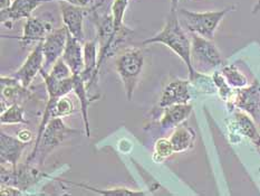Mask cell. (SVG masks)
I'll return each mask as SVG.
<instances>
[{
  "label": "cell",
  "mask_w": 260,
  "mask_h": 196,
  "mask_svg": "<svg viewBox=\"0 0 260 196\" xmlns=\"http://www.w3.org/2000/svg\"><path fill=\"white\" fill-rule=\"evenodd\" d=\"M150 44H163L170 48L188 67L189 80H193L197 72L191 61V38H189L184 32L177 13H171L162 31L155 34L154 36L145 39L142 43V46H148Z\"/></svg>",
  "instance_id": "obj_1"
},
{
  "label": "cell",
  "mask_w": 260,
  "mask_h": 196,
  "mask_svg": "<svg viewBox=\"0 0 260 196\" xmlns=\"http://www.w3.org/2000/svg\"><path fill=\"white\" fill-rule=\"evenodd\" d=\"M144 66L143 50L139 47H127L117 56L115 70L123 83L128 101L132 100Z\"/></svg>",
  "instance_id": "obj_2"
},
{
  "label": "cell",
  "mask_w": 260,
  "mask_h": 196,
  "mask_svg": "<svg viewBox=\"0 0 260 196\" xmlns=\"http://www.w3.org/2000/svg\"><path fill=\"white\" fill-rule=\"evenodd\" d=\"M231 10H234V7L217 11H203V13H197V11L186 9H179L177 11L181 25L184 26L190 33L198 34V35L212 41L219 24Z\"/></svg>",
  "instance_id": "obj_3"
},
{
  "label": "cell",
  "mask_w": 260,
  "mask_h": 196,
  "mask_svg": "<svg viewBox=\"0 0 260 196\" xmlns=\"http://www.w3.org/2000/svg\"><path fill=\"white\" fill-rule=\"evenodd\" d=\"M191 61L196 72L210 73L222 65V58L211 39L191 33Z\"/></svg>",
  "instance_id": "obj_4"
},
{
  "label": "cell",
  "mask_w": 260,
  "mask_h": 196,
  "mask_svg": "<svg viewBox=\"0 0 260 196\" xmlns=\"http://www.w3.org/2000/svg\"><path fill=\"white\" fill-rule=\"evenodd\" d=\"M75 132H77V130L67 127L61 118H53L45 128L36 151V157L39 155V161L44 162L50 151L63 143L65 138Z\"/></svg>",
  "instance_id": "obj_5"
},
{
  "label": "cell",
  "mask_w": 260,
  "mask_h": 196,
  "mask_svg": "<svg viewBox=\"0 0 260 196\" xmlns=\"http://www.w3.org/2000/svg\"><path fill=\"white\" fill-rule=\"evenodd\" d=\"M69 31L65 26L58 30H54L43 41V53H44V66L43 71L49 72L55 62L59 60L66 47Z\"/></svg>",
  "instance_id": "obj_6"
},
{
  "label": "cell",
  "mask_w": 260,
  "mask_h": 196,
  "mask_svg": "<svg viewBox=\"0 0 260 196\" xmlns=\"http://www.w3.org/2000/svg\"><path fill=\"white\" fill-rule=\"evenodd\" d=\"M44 66V53H43V42L37 43L29 55L27 56L26 61L17 70L13 76L18 80L22 87L29 88L32 83L34 78L36 77L38 73H41Z\"/></svg>",
  "instance_id": "obj_7"
},
{
  "label": "cell",
  "mask_w": 260,
  "mask_h": 196,
  "mask_svg": "<svg viewBox=\"0 0 260 196\" xmlns=\"http://www.w3.org/2000/svg\"><path fill=\"white\" fill-rule=\"evenodd\" d=\"M63 18L64 26L72 36L77 38L82 43H85V32H84V8L69 4L66 2H58Z\"/></svg>",
  "instance_id": "obj_8"
},
{
  "label": "cell",
  "mask_w": 260,
  "mask_h": 196,
  "mask_svg": "<svg viewBox=\"0 0 260 196\" xmlns=\"http://www.w3.org/2000/svg\"><path fill=\"white\" fill-rule=\"evenodd\" d=\"M190 80H175L168 84L162 91L159 101L160 108H166L173 104L189 103L191 100Z\"/></svg>",
  "instance_id": "obj_9"
},
{
  "label": "cell",
  "mask_w": 260,
  "mask_h": 196,
  "mask_svg": "<svg viewBox=\"0 0 260 196\" xmlns=\"http://www.w3.org/2000/svg\"><path fill=\"white\" fill-rule=\"evenodd\" d=\"M53 31V25L49 21L37 18V17H29L26 19L24 32L18 39L22 45H28L35 42L39 43L43 42Z\"/></svg>",
  "instance_id": "obj_10"
},
{
  "label": "cell",
  "mask_w": 260,
  "mask_h": 196,
  "mask_svg": "<svg viewBox=\"0 0 260 196\" xmlns=\"http://www.w3.org/2000/svg\"><path fill=\"white\" fill-rule=\"evenodd\" d=\"M44 3V0H13V4L9 8L0 10L2 14V22L8 25L10 21L27 19L31 17V14L39 6Z\"/></svg>",
  "instance_id": "obj_11"
},
{
  "label": "cell",
  "mask_w": 260,
  "mask_h": 196,
  "mask_svg": "<svg viewBox=\"0 0 260 196\" xmlns=\"http://www.w3.org/2000/svg\"><path fill=\"white\" fill-rule=\"evenodd\" d=\"M25 147L26 144L22 143L18 137L15 138L2 132V136H0V157H2L3 164L8 162L13 166V170L16 171L17 164H18Z\"/></svg>",
  "instance_id": "obj_12"
},
{
  "label": "cell",
  "mask_w": 260,
  "mask_h": 196,
  "mask_svg": "<svg viewBox=\"0 0 260 196\" xmlns=\"http://www.w3.org/2000/svg\"><path fill=\"white\" fill-rule=\"evenodd\" d=\"M83 45L84 43L78 41L77 38L72 36L69 33L66 47L61 59H63L65 61V63L69 65L73 75H80L82 74V72L84 70Z\"/></svg>",
  "instance_id": "obj_13"
},
{
  "label": "cell",
  "mask_w": 260,
  "mask_h": 196,
  "mask_svg": "<svg viewBox=\"0 0 260 196\" xmlns=\"http://www.w3.org/2000/svg\"><path fill=\"white\" fill-rule=\"evenodd\" d=\"M235 105L238 106L252 117H255L260 109V87L258 83H253L250 87L237 89Z\"/></svg>",
  "instance_id": "obj_14"
},
{
  "label": "cell",
  "mask_w": 260,
  "mask_h": 196,
  "mask_svg": "<svg viewBox=\"0 0 260 196\" xmlns=\"http://www.w3.org/2000/svg\"><path fill=\"white\" fill-rule=\"evenodd\" d=\"M84 50V70L82 72L83 80L86 82L87 89L92 87L98 76L99 71V54H98V42L88 41L83 45Z\"/></svg>",
  "instance_id": "obj_15"
},
{
  "label": "cell",
  "mask_w": 260,
  "mask_h": 196,
  "mask_svg": "<svg viewBox=\"0 0 260 196\" xmlns=\"http://www.w3.org/2000/svg\"><path fill=\"white\" fill-rule=\"evenodd\" d=\"M193 106L190 103L173 104L163 108V114L160 119V126L163 129H174L188 119L192 114Z\"/></svg>",
  "instance_id": "obj_16"
},
{
  "label": "cell",
  "mask_w": 260,
  "mask_h": 196,
  "mask_svg": "<svg viewBox=\"0 0 260 196\" xmlns=\"http://www.w3.org/2000/svg\"><path fill=\"white\" fill-rule=\"evenodd\" d=\"M73 92L75 93L81 104V111L83 117L84 127H85L86 136L90 137V127L88 120V105L90 100L88 99V89L86 82L83 80L82 75H73Z\"/></svg>",
  "instance_id": "obj_17"
},
{
  "label": "cell",
  "mask_w": 260,
  "mask_h": 196,
  "mask_svg": "<svg viewBox=\"0 0 260 196\" xmlns=\"http://www.w3.org/2000/svg\"><path fill=\"white\" fill-rule=\"evenodd\" d=\"M194 140V130L185 125H180L177 128H174V131L170 137L174 153H183V151L192 148L193 147Z\"/></svg>",
  "instance_id": "obj_18"
},
{
  "label": "cell",
  "mask_w": 260,
  "mask_h": 196,
  "mask_svg": "<svg viewBox=\"0 0 260 196\" xmlns=\"http://www.w3.org/2000/svg\"><path fill=\"white\" fill-rule=\"evenodd\" d=\"M127 6L128 0H114L111 7L115 32L117 33V35H120L125 39L133 33L131 30H128V27L124 25V15H125Z\"/></svg>",
  "instance_id": "obj_19"
},
{
  "label": "cell",
  "mask_w": 260,
  "mask_h": 196,
  "mask_svg": "<svg viewBox=\"0 0 260 196\" xmlns=\"http://www.w3.org/2000/svg\"><path fill=\"white\" fill-rule=\"evenodd\" d=\"M235 117H236L237 128H238L239 132L242 134V136L249 138L250 142L253 145L260 147V134L255 125H253L252 120L250 119V117L242 111L236 112Z\"/></svg>",
  "instance_id": "obj_20"
},
{
  "label": "cell",
  "mask_w": 260,
  "mask_h": 196,
  "mask_svg": "<svg viewBox=\"0 0 260 196\" xmlns=\"http://www.w3.org/2000/svg\"><path fill=\"white\" fill-rule=\"evenodd\" d=\"M212 80L214 82V86L217 88V92L219 93L220 98L224 100L225 102L234 104L237 90H235L233 87L229 86V83L222 75V73L214 71L212 74Z\"/></svg>",
  "instance_id": "obj_21"
},
{
  "label": "cell",
  "mask_w": 260,
  "mask_h": 196,
  "mask_svg": "<svg viewBox=\"0 0 260 196\" xmlns=\"http://www.w3.org/2000/svg\"><path fill=\"white\" fill-rule=\"evenodd\" d=\"M24 108L19 103L10 104L2 112L0 121L2 125H18V123H28L24 116Z\"/></svg>",
  "instance_id": "obj_22"
},
{
  "label": "cell",
  "mask_w": 260,
  "mask_h": 196,
  "mask_svg": "<svg viewBox=\"0 0 260 196\" xmlns=\"http://www.w3.org/2000/svg\"><path fill=\"white\" fill-rule=\"evenodd\" d=\"M221 73L225 80H227V82L229 83V86L233 87L234 89H242L247 87L248 84L247 77L242 74L236 65L230 64V65L223 66Z\"/></svg>",
  "instance_id": "obj_23"
},
{
  "label": "cell",
  "mask_w": 260,
  "mask_h": 196,
  "mask_svg": "<svg viewBox=\"0 0 260 196\" xmlns=\"http://www.w3.org/2000/svg\"><path fill=\"white\" fill-rule=\"evenodd\" d=\"M72 185H75L77 187L84 188L86 190H90V192H94L96 194L100 195H110V196H114V195H145L144 192H141V190H135L131 188H126V187H116V188H106V189H102L98 187H93L90 185L86 184H82V183H70Z\"/></svg>",
  "instance_id": "obj_24"
},
{
  "label": "cell",
  "mask_w": 260,
  "mask_h": 196,
  "mask_svg": "<svg viewBox=\"0 0 260 196\" xmlns=\"http://www.w3.org/2000/svg\"><path fill=\"white\" fill-rule=\"evenodd\" d=\"M174 154L173 146L170 142V139L167 138H160L157 139L154 145V154H153V160L155 162H162L168 157H170Z\"/></svg>",
  "instance_id": "obj_25"
},
{
  "label": "cell",
  "mask_w": 260,
  "mask_h": 196,
  "mask_svg": "<svg viewBox=\"0 0 260 196\" xmlns=\"http://www.w3.org/2000/svg\"><path fill=\"white\" fill-rule=\"evenodd\" d=\"M49 75L53 76L56 80H66V78H69L71 76H73L72 74V71L65 63V61L63 59H59L55 62V64L52 66V69L49 70Z\"/></svg>",
  "instance_id": "obj_26"
},
{
  "label": "cell",
  "mask_w": 260,
  "mask_h": 196,
  "mask_svg": "<svg viewBox=\"0 0 260 196\" xmlns=\"http://www.w3.org/2000/svg\"><path fill=\"white\" fill-rule=\"evenodd\" d=\"M0 193L4 196H16V195H25L26 192H22L21 188L14 186V185H7V186H2Z\"/></svg>",
  "instance_id": "obj_27"
},
{
  "label": "cell",
  "mask_w": 260,
  "mask_h": 196,
  "mask_svg": "<svg viewBox=\"0 0 260 196\" xmlns=\"http://www.w3.org/2000/svg\"><path fill=\"white\" fill-rule=\"evenodd\" d=\"M49 2H55V0H44V3H49ZM57 2H66L69 4L78 6V7L85 8V7H89V6L93 4L94 0H57Z\"/></svg>",
  "instance_id": "obj_28"
},
{
  "label": "cell",
  "mask_w": 260,
  "mask_h": 196,
  "mask_svg": "<svg viewBox=\"0 0 260 196\" xmlns=\"http://www.w3.org/2000/svg\"><path fill=\"white\" fill-rule=\"evenodd\" d=\"M18 138L21 140L22 143L28 144L32 140V133L30 130H28V129H22V130H20L18 132Z\"/></svg>",
  "instance_id": "obj_29"
},
{
  "label": "cell",
  "mask_w": 260,
  "mask_h": 196,
  "mask_svg": "<svg viewBox=\"0 0 260 196\" xmlns=\"http://www.w3.org/2000/svg\"><path fill=\"white\" fill-rule=\"evenodd\" d=\"M11 4H13V0H0V10L9 8Z\"/></svg>",
  "instance_id": "obj_30"
},
{
  "label": "cell",
  "mask_w": 260,
  "mask_h": 196,
  "mask_svg": "<svg viewBox=\"0 0 260 196\" xmlns=\"http://www.w3.org/2000/svg\"><path fill=\"white\" fill-rule=\"evenodd\" d=\"M179 0H171V13H177Z\"/></svg>",
  "instance_id": "obj_31"
}]
</instances>
